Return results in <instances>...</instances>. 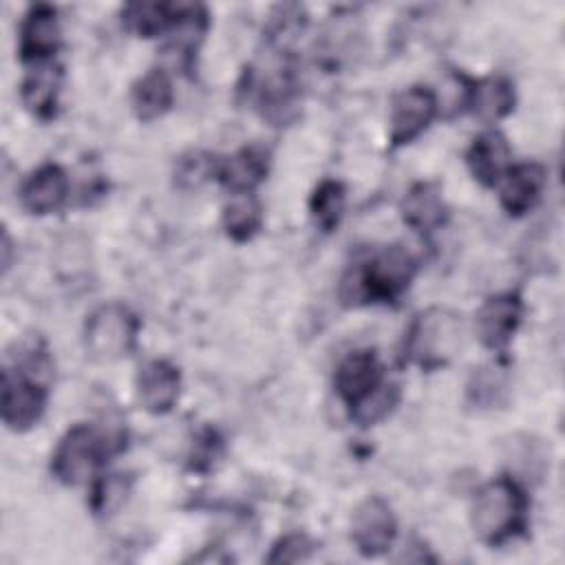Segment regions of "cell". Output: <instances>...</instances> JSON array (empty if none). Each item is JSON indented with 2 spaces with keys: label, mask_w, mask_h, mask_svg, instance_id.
<instances>
[{
  "label": "cell",
  "mask_w": 565,
  "mask_h": 565,
  "mask_svg": "<svg viewBox=\"0 0 565 565\" xmlns=\"http://www.w3.org/2000/svg\"><path fill=\"white\" fill-rule=\"evenodd\" d=\"M417 260L402 245H384L362 254L340 280V300L347 307L388 305L411 287Z\"/></svg>",
  "instance_id": "cell-1"
},
{
  "label": "cell",
  "mask_w": 565,
  "mask_h": 565,
  "mask_svg": "<svg viewBox=\"0 0 565 565\" xmlns=\"http://www.w3.org/2000/svg\"><path fill=\"white\" fill-rule=\"evenodd\" d=\"M470 523L477 539L490 547H499L525 530L527 497L512 477L488 481L475 497Z\"/></svg>",
  "instance_id": "cell-2"
},
{
  "label": "cell",
  "mask_w": 565,
  "mask_h": 565,
  "mask_svg": "<svg viewBox=\"0 0 565 565\" xmlns=\"http://www.w3.org/2000/svg\"><path fill=\"white\" fill-rule=\"evenodd\" d=\"M463 318L448 307H428L408 324L404 360L424 371L446 366L463 344Z\"/></svg>",
  "instance_id": "cell-3"
},
{
  "label": "cell",
  "mask_w": 565,
  "mask_h": 565,
  "mask_svg": "<svg viewBox=\"0 0 565 565\" xmlns=\"http://www.w3.org/2000/svg\"><path fill=\"white\" fill-rule=\"evenodd\" d=\"M110 435L93 424H75L51 455V472L64 486H79L115 452Z\"/></svg>",
  "instance_id": "cell-4"
},
{
  "label": "cell",
  "mask_w": 565,
  "mask_h": 565,
  "mask_svg": "<svg viewBox=\"0 0 565 565\" xmlns=\"http://www.w3.org/2000/svg\"><path fill=\"white\" fill-rule=\"evenodd\" d=\"M139 327V318L126 305H99L84 322V347L99 362L121 360L135 351Z\"/></svg>",
  "instance_id": "cell-5"
},
{
  "label": "cell",
  "mask_w": 565,
  "mask_h": 565,
  "mask_svg": "<svg viewBox=\"0 0 565 565\" xmlns=\"http://www.w3.org/2000/svg\"><path fill=\"white\" fill-rule=\"evenodd\" d=\"M46 408V388L35 373L20 366L2 373V422L13 433L33 428Z\"/></svg>",
  "instance_id": "cell-6"
},
{
  "label": "cell",
  "mask_w": 565,
  "mask_h": 565,
  "mask_svg": "<svg viewBox=\"0 0 565 565\" xmlns=\"http://www.w3.org/2000/svg\"><path fill=\"white\" fill-rule=\"evenodd\" d=\"M397 536V519L393 508L377 494L366 497L351 516V541L355 550L366 556L375 558L391 550Z\"/></svg>",
  "instance_id": "cell-7"
},
{
  "label": "cell",
  "mask_w": 565,
  "mask_h": 565,
  "mask_svg": "<svg viewBox=\"0 0 565 565\" xmlns=\"http://www.w3.org/2000/svg\"><path fill=\"white\" fill-rule=\"evenodd\" d=\"M437 108H439L437 95L426 86H411L397 93L391 102V117H388L391 146L399 148L417 139L435 119Z\"/></svg>",
  "instance_id": "cell-8"
},
{
  "label": "cell",
  "mask_w": 565,
  "mask_h": 565,
  "mask_svg": "<svg viewBox=\"0 0 565 565\" xmlns=\"http://www.w3.org/2000/svg\"><path fill=\"white\" fill-rule=\"evenodd\" d=\"M62 46V26L55 7L33 4L20 24L18 55L22 64L35 66L51 62Z\"/></svg>",
  "instance_id": "cell-9"
},
{
  "label": "cell",
  "mask_w": 565,
  "mask_h": 565,
  "mask_svg": "<svg viewBox=\"0 0 565 565\" xmlns=\"http://www.w3.org/2000/svg\"><path fill=\"white\" fill-rule=\"evenodd\" d=\"M523 318V300L514 291L490 296L477 311V335L483 347L501 351L514 338Z\"/></svg>",
  "instance_id": "cell-10"
},
{
  "label": "cell",
  "mask_w": 565,
  "mask_h": 565,
  "mask_svg": "<svg viewBox=\"0 0 565 565\" xmlns=\"http://www.w3.org/2000/svg\"><path fill=\"white\" fill-rule=\"evenodd\" d=\"M384 369L377 360V355L369 349L364 351H351L335 369L333 386L338 397L349 406H358L364 402L371 393H375L384 384Z\"/></svg>",
  "instance_id": "cell-11"
},
{
  "label": "cell",
  "mask_w": 565,
  "mask_h": 565,
  "mask_svg": "<svg viewBox=\"0 0 565 565\" xmlns=\"http://www.w3.org/2000/svg\"><path fill=\"white\" fill-rule=\"evenodd\" d=\"M139 404L152 415H166L174 408L181 393V373L168 360L146 362L135 380Z\"/></svg>",
  "instance_id": "cell-12"
},
{
  "label": "cell",
  "mask_w": 565,
  "mask_h": 565,
  "mask_svg": "<svg viewBox=\"0 0 565 565\" xmlns=\"http://www.w3.org/2000/svg\"><path fill=\"white\" fill-rule=\"evenodd\" d=\"M547 172L536 161H523L508 168L499 185V201L501 207L510 216H523L527 214L541 199L545 190Z\"/></svg>",
  "instance_id": "cell-13"
},
{
  "label": "cell",
  "mask_w": 565,
  "mask_h": 565,
  "mask_svg": "<svg viewBox=\"0 0 565 565\" xmlns=\"http://www.w3.org/2000/svg\"><path fill=\"white\" fill-rule=\"evenodd\" d=\"M68 196V177L62 166L44 163L33 170L20 188V203L33 216H44L62 207Z\"/></svg>",
  "instance_id": "cell-14"
},
{
  "label": "cell",
  "mask_w": 565,
  "mask_h": 565,
  "mask_svg": "<svg viewBox=\"0 0 565 565\" xmlns=\"http://www.w3.org/2000/svg\"><path fill=\"white\" fill-rule=\"evenodd\" d=\"M269 170V152L263 146H245L234 154L218 159L216 181L230 194H245L254 192L260 185Z\"/></svg>",
  "instance_id": "cell-15"
},
{
  "label": "cell",
  "mask_w": 565,
  "mask_h": 565,
  "mask_svg": "<svg viewBox=\"0 0 565 565\" xmlns=\"http://www.w3.org/2000/svg\"><path fill=\"white\" fill-rule=\"evenodd\" d=\"M399 212L404 223L417 232V234H433L437 232L446 218H448V205L441 196V190L437 183L422 181L415 183L402 199Z\"/></svg>",
  "instance_id": "cell-16"
},
{
  "label": "cell",
  "mask_w": 565,
  "mask_h": 565,
  "mask_svg": "<svg viewBox=\"0 0 565 565\" xmlns=\"http://www.w3.org/2000/svg\"><path fill=\"white\" fill-rule=\"evenodd\" d=\"M466 163L475 181L486 188L497 185L508 172L510 163V146L499 130H483L477 135L466 152Z\"/></svg>",
  "instance_id": "cell-17"
},
{
  "label": "cell",
  "mask_w": 565,
  "mask_h": 565,
  "mask_svg": "<svg viewBox=\"0 0 565 565\" xmlns=\"http://www.w3.org/2000/svg\"><path fill=\"white\" fill-rule=\"evenodd\" d=\"M60 86H62V68L57 64L44 62V64L29 66L20 86L22 104L33 117L42 121L53 119L57 113Z\"/></svg>",
  "instance_id": "cell-18"
},
{
  "label": "cell",
  "mask_w": 565,
  "mask_h": 565,
  "mask_svg": "<svg viewBox=\"0 0 565 565\" xmlns=\"http://www.w3.org/2000/svg\"><path fill=\"white\" fill-rule=\"evenodd\" d=\"M466 108L483 124H494L512 113L514 86L508 77L490 75L470 84Z\"/></svg>",
  "instance_id": "cell-19"
},
{
  "label": "cell",
  "mask_w": 565,
  "mask_h": 565,
  "mask_svg": "<svg viewBox=\"0 0 565 565\" xmlns=\"http://www.w3.org/2000/svg\"><path fill=\"white\" fill-rule=\"evenodd\" d=\"M174 102L172 79L166 68H152L139 77L130 90L132 113L139 121H154L163 117Z\"/></svg>",
  "instance_id": "cell-20"
},
{
  "label": "cell",
  "mask_w": 565,
  "mask_h": 565,
  "mask_svg": "<svg viewBox=\"0 0 565 565\" xmlns=\"http://www.w3.org/2000/svg\"><path fill=\"white\" fill-rule=\"evenodd\" d=\"M263 225V207L254 192L232 194L223 207V230L234 243L252 241Z\"/></svg>",
  "instance_id": "cell-21"
},
{
  "label": "cell",
  "mask_w": 565,
  "mask_h": 565,
  "mask_svg": "<svg viewBox=\"0 0 565 565\" xmlns=\"http://www.w3.org/2000/svg\"><path fill=\"white\" fill-rule=\"evenodd\" d=\"M124 26L139 38H157L172 29L174 4L172 2H130L121 11Z\"/></svg>",
  "instance_id": "cell-22"
},
{
  "label": "cell",
  "mask_w": 565,
  "mask_h": 565,
  "mask_svg": "<svg viewBox=\"0 0 565 565\" xmlns=\"http://www.w3.org/2000/svg\"><path fill=\"white\" fill-rule=\"evenodd\" d=\"M344 201H347V190L340 181L324 179L316 185L309 199V212L320 232L331 234L340 225L344 214Z\"/></svg>",
  "instance_id": "cell-23"
},
{
  "label": "cell",
  "mask_w": 565,
  "mask_h": 565,
  "mask_svg": "<svg viewBox=\"0 0 565 565\" xmlns=\"http://www.w3.org/2000/svg\"><path fill=\"white\" fill-rule=\"evenodd\" d=\"M508 393V373L501 364H486L475 369L466 386L468 402L477 408H492L503 402Z\"/></svg>",
  "instance_id": "cell-24"
},
{
  "label": "cell",
  "mask_w": 565,
  "mask_h": 565,
  "mask_svg": "<svg viewBox=\"0 0 565 565\" xmlns=\"http://www.w3.org/2000/svg\"><path fill=\"white\" fill-rule=\"evenodd\" d=\"M130 477L121 475V472H113V475H102L93 481L90 486V494H88V508L95 516H113L115 512H119V508L128 501L130 494Z\"/></svg>",
  "instance_id": "cell-25"
},
{
  "label": "cell",
  "mask_w": 565,
  "mask_h": 565,
  "mask_svg": "<svg viewBox=\"0 0 565 565\" xmlns=\"http://www.w3.org/2000/svg\"><path fill=\"white\" fill-rule=\"evenodd\" d=\"M218 159L203 150H192L183 157H179L174 166V181L183 190H196L210 179H216Z\"/></svg>",
  "instance_id": "cell-26"
},
{
  "label": "cell",
  "mask_w": 565,
  "mask_h": 565,
  "mask_svg": "<svg viewBox=\"0 0 565 565\" xmlns=\"http://www.w3.org/2000/svg\"><path fill=\"white\" fill-rule=\"evenodd\" d=\"M397 399H399L397 384L384 382L375 393H371L364 402L351 408V419L360 426H373L382 422L397 406Z\"/></svg>",
  "instance_id": "cell-27"
},
{
  "label": "cell",
  "mask_w": 565,
  "mask_h": 565,
  "mask_svg": "<svg viewBox=\"0 0 565 565\" xmlns=\"http://www.w3.org/2000/svg\"><path fill=\"white\" fill-rule=\"evenodd\" d=\"M316 547H318L316 541L305 532H289L271 545V552L267 554V563H300L311 558Z\"/></svg>",
  "instance_id": "cell-28"
},
{
  "label": "cell",
  "mask_w": 565,
  "mask_h": 565,
  "mask_svg": "<svg viewBox=\"0 0 565 565\" xmlns=\"http://www.w3.org/2000/svg\"><path fill=\"white\" fill-rule=\"evenodd\" d=\"M216 452H218V439H216V435L212 430H205L203 437L194 446V452H192L194 463H192V468H196V470L210 468V459H214Z\"/></svg>",
  "instance_id": "cell-29"
},
{
  "label": "cell",
  "mask_w": 565,
  "mask_h": 565,
  "mask_svg": "<svg viewBox=\"0 0 565 565\" xmlns=\"http://www.w3.org/2000/svg\"><path fill=\"white\" fill-rule=\"evenodd\" d=\"M9 254H11V241H9V234L4 232V234H2V271H7V269L11 267Z\"/></svg>",
  "instance_id": "cell-30"
}]
</instances>
